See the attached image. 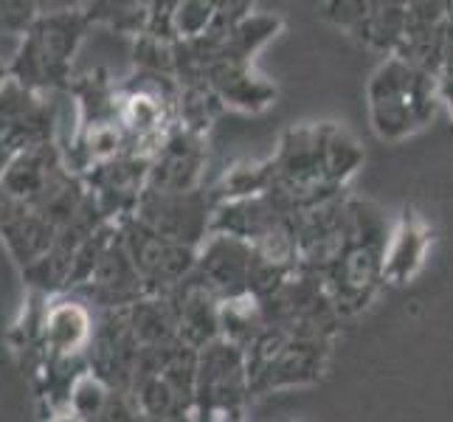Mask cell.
<instances>
[{
  "label": "cell",
  "mask_w": 453,
  "mask_h": 422,
  "mask_svg": "<svg viewBox=\"0 0 453 422\" xmlns=\"http://www.w3.org/2000/svg\"><path fill=\"white\" fill-rule=\"evenodd\" d=\"M366 104L372 133L397 144L434 121L442 104L440 76L400 57H386L369 76Z\"/></svg>",
  "instance_id": "6da1fadb"
},
{
  "label": "cell",
  "mask_w": 453,
  "mask_h": 422,
  "mask_svg": "<svg viewBox=\"0 0 453 422\" xmlns=\"http://www.w3.org/2000/svg\"><path fill=\"white\" fill-rule=\"evenodd\" d=\"M200 268L203 279H206L203 285L209 288V293L223 295V302L237 299V295L248 293L254 268V245L237 237H226V234H214V240L203 251Z\"/></svg>",
  "instance_id": "7a4b0ae2"
},
{
  "label": "cell",
  "mask_w": 453,
  "mask_h": 422,
  "mask_svg": "<svg viewBox=\"0 0 453 422\" xmlns=\"http://www.w3.org/2000/svg\"><path fill=\"white\" fill-rule=\"evenodd\" d=\"M326 366V341L290 338L285 349L265 366V372L251 383V395L276 392V388L310 386L321 378Z\"/></svg>",
  "instance_id": "3957f363"
},
{
  "label": "cell",
  "mask_w": 453,
  "mask_h": 422,
  "mask_svg": "<svg viewBox=\"0 0 453 422\" xmlns=\"http://www.w3.org/2000/svg\"><path fill=\"white\" fill-rule=\"evenodd\" d=\"M431 248V228L417 211H405L400 223L392 228V237L383 257V281L388 285H405L426 265Z\"/></svg>",
  "instance_id": "277c9868"
},
{
  "label": "cell",
  "mask_w": 453,
  "mask_h": 422,
  "mask_svg": "<svg viewBox=\"0 0 453 422\" xmlns=\"http://www.w3.org/2000/svg\"><path fill=\"white\" fill-rule=\"evenodd\" d=\"M211 88L228 107L257 113L276 99V88L251 71V62L240 59H214Z\"/></svg>",
  "instance_id": "5b68a950"
},
{
  "label": "cell",
  "mask_w": 453,
  "mask_h": 422,
  "mask_svg": "<svg viewBox=\"0 0 453 422\" xmlns=\"http://www.w3.org/2000/svg\"><path fill=\"white\" fill-rule=\"evenodd\" d=\"M321 164L324 175L335 189H343L364 164V147L357 138L335 124H321Z\"/></svg>",
  "instance_id": "8992f818"
},
{
  "label": "cell",
  "mask_w": 453,
  "mask_h": 422,
  "mask_svg": "<svg viewBox=\"0 0 453 422\" xmlns=\"http://www.w3.org/2000/svg\"><path fill=\"white\" fill-rule=\"evenodd\" d=\"M279 26L282 20L276 18V14H259V12H251L248 18H242L234 31L228 35V40L223 42L220 54L217 59H240V62H251V54H257L265 42L271 37H276Z\"/></svg>",
  "instance_id": "52a82bcc"
},
{
  "label": "cell",
  "mask_w": 453,
  "mask_h": 422,
  "mask_svg": "<svg viewBox=\"0 0 453 422\" xmlns=\"http://www.w3.org/2000/svg\"><path fill=\"white\" fill-rule=\"evenodd\" d=\"M214 14H217L214 4H183L178 6V26L186 37H200L211 28Z\"/></svg>",
  "instance_id": "ba28073f"
},
{
  "label": "cell",
  "mask_w": 453,
  "mask_h": 422,
  "mask_svg": "<svg viewBox=\"0 0 453 422\" xmlns=\"http://www.w3.org/2000/svg\"><path fill=\"white\" fill-rule=\"evenodd\" d=\"M440 96H442V104L450 111V119H453V73H442L440 76Z\"/></svg>",
  "instance_id": "9c48e42d"
}]
</instances>
